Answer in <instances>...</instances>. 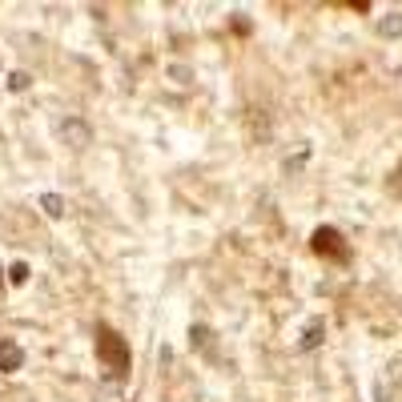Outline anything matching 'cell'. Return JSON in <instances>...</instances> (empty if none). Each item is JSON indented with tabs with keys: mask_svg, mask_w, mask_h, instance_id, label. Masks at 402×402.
Wrapping results in <instances>:
<instances>
[{
	"mask_svg": "<svg viewBox=\"0 0 402 402\" xmlns=\"http://www.w3.org/2000/svg\"><path fill=\"white\" fill-rule=\"evenodd\" d=\"M57 137L69 145V149H85V145H93V129H89L81 117H65L61 125H57Z\"/></svg>",
	"mask_w": 402,
	"mask_h": 402,
	"instance_id": "3957f363",
	"label": "cell"
},
{
	"mask_svg": "<svg viewBox=\"0 0 402 402\" xmlns=\"http://www.w3.org/2000/svg\"><path fill=\"white\" fill-rule=\"evenodd\" d=\"M310 245H314V254H318V258H334V261L350 258V245L342 241V234H338L334 225H318L314 237H310Z\"/></svg>",
	"mask_w": 402,
	"mask_h": 402,
	"instance_id": "7a4b0ae2",
	"label": "cell"
},
{
	"mask_svg": "<svg viewBox=\"0 0 402 402\" xmlns=\"http://www.w3.org/2000/svg\"><path fill=\"white\" fill-rule=\"evenodd\" d=\"M306 157H310V145H306V149H302V153H298V157H285V173H294V169H302V165H306Z\"/></svg>",
	"mask_w": 402,
	"mask_h": 402,
	"instance_id": "30bf717a",
	"label": "cell"
},
{
	"mask_svg": "<svg viewBox=\"0 0 402 402\" xmlns=\"http://www.w3.org/2000/svg\"><path fill=\"white\" fill-rule=\"evenodd\" d=\"M28 85H32V77H28V72H8V89H12V93H24Z\"/></svg>",
	"mask_w": 402,
	"mask_h": 402,
	"instance_id": "9c48e42d",
	"label": "cell"
},
{
	"mask_svg": "<svg viewBox=\"0 0 402 402\" xmlns=\"http://www.w3.org/2000/svg\"><path fill=\"white\" fill-rule=\"evenodd\" d=\"M21 366H24V346L12 342V338H0V370L12 374V370H21Z\"/></svg>",
	"mask_w": 402,
	"mask_h": 402,
	"instance_id": "277c9868",
	"label": "cell"
},
{
	"mask_svg": "<svg viewBox=\"0 0 402 402\" xmlns=\"http://www.w3.org/2000/svg\"><path fill=\"white\" fill-rule=\"evenodd\" d=\"M41 210L48 217H65V197L61 193H41Z\"/></svg>",
	"mask_w": 402,
	"mask_h": 402,
	"instance_id": "52a82bcc",
	"label": "cell"
},
{
	"mask_svg": "<svg viewBox=\"0 0 402 402\" xmlns=\"http://www.w3.org/2000/svg\"><path fill=\"white\" fill-rule=\"evenodd\" d=\"M4 274H8V270H4V261H0V285H4Z\"/></svg>",
	"mask_w": 402,
	"mask_h": 402,
	"instance_id": "8fae6325",
	"label": "cell"
},
{
	"mask_svg": "<svg viewBox=\"0 0 402 402\" xmlns=\"http://www.w3.org/2000/svg\"><path fill=\"white\" fill-rule=\"evenodd\" d=\"M97 354L105 362V370L113 374V379H125L129 374V346H125V338L117 330H97Z\"/></svg>",
	"mask_w": 402,
	"mask_h": 402,
	"instance_id": "6da1fadb",
	"label": "cell"
},
{
	"mask_svg": "<svg viewBox=\"0 0 402 402\" xmlns=\"http://www.w3.org/2000/svg\"><path fill=\"white\" fill-rule=\"evenodd\" d=\"M28 274H32V270H28L24 261H12V270H8V282H12V285H24V282H28Z\"/></svg>",
	"mask_w": 402,
	"mask_h": 402,
	"instance_id": "ba28073f",
	"label": "cell"
},
{
	"mask_svg": "<svg viewBox=\"0 0 402 402\" xmlns=\"http://www.w3.org/2000/svg\"><path fill=\"white\" fill-rule=\"evenodd\" d=\"M322 334H326V322L314 318L306 326V334H302V342H298V350H318V346H322Z\"/></svg>",
	"mask_w": 402,
	"mask_h": 402,
	"instance_id": "8992f818",
	"label": "cell"
},
{
	"mask_svg": "<svg viewBox=\"0 0 402 402\" xmlns=\"http://www.w3.org/2000/svg\"><path fill=\"white\" fill-rule=\"evenodd\" d=\"M379 37L382 41H394V37H402V12H386V17H379Z\"/></svg>",
	"mask_w": 402,
	"mask_h": 402,
	"instance_id": "5b68a950",
	"label": "cell"
}]
</instances>
